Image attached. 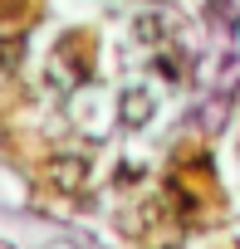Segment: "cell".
<instances>
[{"label":"cell","instance_id":"obj_1","mask_svg":"<svg viewBox=\"0 0 240 249\" xmlns=\"http://www.w3.org/2000/svg\"><path fill=\"white\" fill-rule=\"evenodd\" d=\"M83 176H88V161H83V157H59V161H49V181H54L59 191H79Z\"/></svg>","mask_w":240,"mask_h":249},{"label":"cell","instance_id":"obj_2","mask_svg":"<svg viewBox=\"0 0 240 249\" xmlns=\"http://www.w3.org/2000/svg\"><path fill=\"white\" fill-rule=\"evenodd\" d=\"M147 117H152V98H147L142 88H133V93H123V122H128V127H142Z\"/></svg>","mask_w":240,"mask_h":249},{"label":"cell","instance_id":"obj_3","mask_svg":"<svg viewBox=\"0 0 240 249\" xmlns=\"http://www.w3.org/2000/svg\"><path fill=\"white\" fill-rule=\"evenodd\" d=\"M138 39H142V44H157V39H162V20H157V15H142V20H138Z\"/></svg>","mask_w":240,"mask_h":249}]
</instances>
